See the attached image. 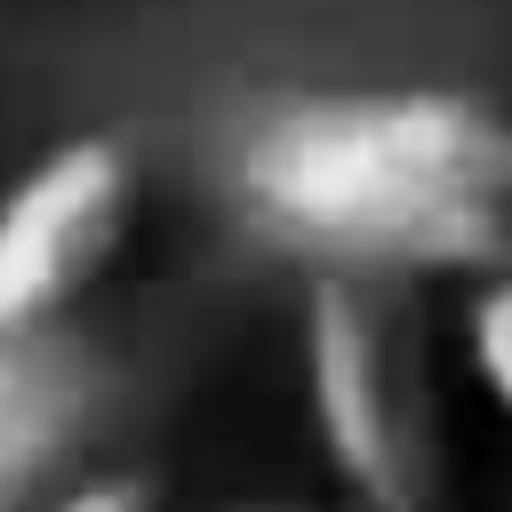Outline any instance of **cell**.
<instances>
[{
	"instance_id": "2",
	"label": "cell",
	"mask_w": 512,
	"mask_h": 512,
	"mask_svg": "<svg viewBox=\"0 0 512 512\" xmlns=\"http://www.w3.org/2000/svg\"><path fill=\"white\" fill-rule=\"evenodd\" d=\"M304 400L360 512H432L448 472L432 328L416 280L320 272L304 296Z\"/></svg>"
},
{
	"instance_id": "6",
	"label": "cell",
	"mask_w": 512,
	"mask_h": 512,
	"mask_svg": "<svg viewBox=\"0 0 512 512\" xmlns=\"http://www.w3.org/2000/svg\"><path fill=\"white\" fill-rule=\"evenodd\" d=\"M40 512H160L152 488L136 472H104V480H80V488H56Z\"/></svg>"
},
{
	"instance_id": "5",
	"label": "cell",
	"mask_w": 512,
	"mask_h": 512,
	"mask_svg": "<svg viewBox=\"0 0 512 512\" xmlns=\"http://www.w3.org/2000/svg\"><path fill=\"white\" fill-rule=\"evenodd\" d=\"M464 352H472V376L488 384V400L512 416V272L480 280V296L464 312Z\"/></svg>"
},
{
	"instance_id": "1",
	"label": "cell",
	"mask_w": 512,
	"mask_h": 512,
	"mask_svg": "<svg viewBox=\"0 0 512 512\" xmlns=\"http://www.w3.org/2000/svg\"><path fill=\"white\" fill-rule=\"evenodd\" d=\"M240 216L320 272H512V112L464 88H320L232 144Z\"/></svg>"
},
{
	"instance_id": "3",
	"label": "cell",
	"mask_w": 512,
	"mask_h": 512,
	"mask_svg": "<svg viewBox=\"0 0 512 512\" xmlns=\"http://www.w3.org/2000/svg\"><path fill=\"white\" fill-rule=\"evenodd\" d=\"M136 192L120 136H72L0 192V336L72 328V304L128 248Z\"/></svg>"
},
{
	"instance_id": "4",
	"label": "cell",
	"mask_w": 512,
	"mask_h": 512,
	"mask_svg": "<svg viewBox=\"0 0 512 512\" xmlns=\"http://www.w3.org/2000/svg\"><path fill=\"white\" fill-rule=\"evenodd\" d=\"M104 392V360L80 328L0 336V512H40V496L80 464Z\"/></svg>"
},
{
	"instance_id": "7",
	"label": "cell",
	"mask_w": 512,
	"mask_h": 512,
	"mask_svg": "<svg viewBox=\"0 0 512 512\" xmlns=\"http://www.w3.org/2000/svg\"><path fill=\"white\" fill-rule=\"evenodd\" d=\"M240 512H280V504H240Z\"/></svg>"
}]
</instances>
